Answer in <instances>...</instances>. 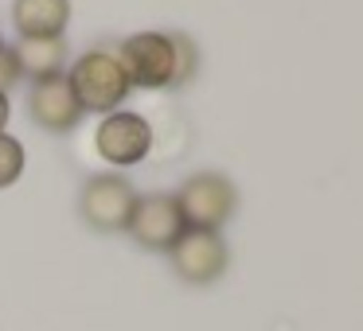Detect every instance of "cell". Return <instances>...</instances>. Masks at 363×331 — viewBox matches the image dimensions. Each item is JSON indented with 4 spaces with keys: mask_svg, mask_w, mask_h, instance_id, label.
Listing matches in <instances>:
<instances>
[{
    "mask_svg": "<svg viewBox=\"0 0 363 331\" xmlns=\"http://www.w3.org/2000/svg\"><path fill=\"white\" fill-rule=\"evenodd\" d=\"M125 230L141 250L168 253L176 245V238L188 230V222H184V211H180V203H176V195L149 191V195H137Z\"/></svg>",
    "mask_w": 363,
    "mask_h": 331,
    "instance_id": "5",
    "label": "cell"
},
{
    "mask_svg": "<svg viewBox=\"0 0 363 331\" xmlns=\"http://www.w3.org/2000/svg\"><path fill=\"white\" fill-rule=\"evenodd\" d=\"M12 51L20 59L24 79H32V82L51 79V74H67V63H71L67 35H55V40H16Z\"/></svg>",
    "mask_w": 363,
    "mask_h": 331,
    "instance_id": "10",
    "label": "cell"
},
{
    "mask_svg": "<svg viewBox=\"0 0 363 331\" xmlns=\"http://www.w3.org/2000/svg\"><path fill=\"white\" fill-rule=\"evenodd\" d=\"M176 203L191 230H223L238 211V187L223 172H196L180 183Z\"/></svg>",
    "mask_w": 363,
    "mask_h": 331,
    "instance_id": "2",
    "label": "cell"
},
{
    "mask_svg": "<svg viewBox=\"0 0 363 331\" xmlns=\"http://www.w3.org/2000/svg\"><path fill=\"white\" fill-rule=\"evenodd\" d=\"M67 79H71L82 110H94V113H113L129 98V90H133L118 63L113 43H102V47H90L86 55H79L71 63Z\"/></svg>",
    "mask_w": 363,
    "mask_h": 331,
    "instance_id": "1",
    "label": "cell"
},
{
    "mask_svg": "<svg viewBox=\"0 0 363 331\" xmlns=\"http://www.w3.org/2000/svg\"><path fill=\"white\" fill-rule=\"evenodd\" d=\"M12 24L20 40H55L71 24V0H16Z\"/></svg>",
    "mask_w": 363,
    "mask_h": 331,
    "instance_id": "9",
    "label": "cell"
},
{
    "mask_svg": "<svg viewBox=\"0 0 363 331\" xmlns=\"http://www.w3.org/2000/svg\"><path fill=\"white\" fill-rule=\"evenodd\" d=\"M137 203L133 180H125L121 172H102L90 175L79 187V219L98 234H118L129 226V214Z\"/></svg>",
    "mask_w": 363,
    "mask_h": 331,
    "instance_id": "3",
    "label": "cell"
},
{
    "mask_svg": "<svg viewBox=\"0 0 363 331\" xmlns=\"http://www.w3.org/2000/svg\"><path fill=\"white\" fill-rule=\"evenodd\" d=\"M113 51H118V63L125 71L129 86L164 90L172 82V40H168V32H137L121 40Z\"/></svg>",
    "mask_w": 363,
    "mask_h": 331,
    "instance_id": "6",
    "label": "cell"
},
{
    "mask_svg": "<svg viewBox=\"0 0 363 331\" xmlns=\"http://www.w3.org/2000/svg\"><path fill=\"white\" fill-rule=\"evenodd\" d=\"M94 144H98V156L110 160L113 168H137L152 149V125L141 113L113 110L110 117L98 125Z\"/></svg>",
    "mask_w": 363,
    "mask_h": 331,
    "instance_id": "7",
    "label": "cell"
},
{
    "mask_svg": "<svg viewBox=\"0 0 363 331\" xmlns=\"http://www.w3.org/2000/svg\"><path fill=\"white\" fill-rule=\"evenodd\" d=\"M168 40H172V82H168V90H184L199 74V47L188 32H168Z\"/></svg>",
    "mask_w": 363,
    "mask_h": 331,
    "instance_id": "11",
    "label": "cell"
},
{
    "mask_svg": "<svg viewBox=\"0 0 363 331\" xmlns=\"http://www.w3.org/2000/svg\"><path fill=\"white\" fill-rule=\"evenodd\" d=\"M82 102L74 94L71 79L67 74H51V79L32 82V94H28V117L35 121L48 133H71L82 121Z\"/></svg>",
    "mask_w": 363,
    "mask_h": 331,
    "instance_id": "8",
    "label": "cell"
},
{
    "mask_svg": "<svg viewBox=\"0 0 363 331\" xmlns=\"http://www.w3.org/2000/svg\"><path fill=\"white\" fill-rule=\"evenodd\" d=\"M9 113H12V105H9V94H0V133H4V125H9Z\"/></svg>",
    "mask_w": 363,
    "mask_h": 331,
    "instance_id": "14",
    "label": "cell"
},
{
    "mask_svg": "<svg viewBox=\"0 0 363 331\" xmlns=\"http://www.w3.org/2000/svg\"><path fill=\"white\" fill-rule=\"evenodd\" d=\"M168 261H172V273L180 277L184 284H215L223 273L230 269V245L219 230H184L176 238V245L168 250Z\"/></svg>",
    "mask_w": 363,
    "mask_h": 331,
    "instance_id": "4",
    "label": "cell"
},
{
    "mask_svg": "<svg viewBox=\"0 0 363 331\" xmlns=\"http://www.w3.org/2000/svg\"><path fill=\"white\" fill-rule=\"evenodd\" d=\"M20 79H24L20 59H16V51H12V43H4V47H0V94H9Z\"/></svg>",
    "mask_w": 363,
    "mask_h": 331,
    "instance_id": "13",
    "label": "cell"
},
{
    "mask_svg": "<svg viewBox=\"0 0 363 331\" xmlns=\"http://www.w3.org/2000/svg\"><path fill=\"white\" fill-rule=\"evenodd\" d=\"M20 172H24V144L16 137L0 133V191L12 187L20 180Z\"/></svg>",
    "mask_w": 363,
    "mask_h": 331,
    "instance_id": "12",
    "label": "cell"
},
{
    "mask_svg": "<svg viewBox=\"0 0 363 331\" xmlns=\"http://www.w3.org/2000/svg\"><path fill=\"white\" fill-rule=\"evenodd\" d=\"M0 47H4V40H0Z\"/></svg>",
    "mask_w": 363,
    "mask_h": 331,
    "instance_id": "15",
    "label": "cell"
}]
</instances>
